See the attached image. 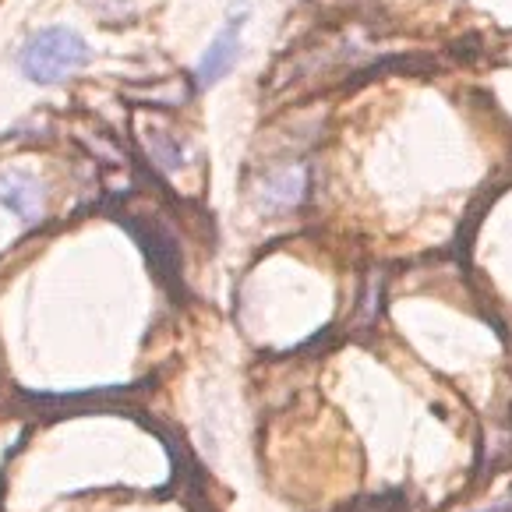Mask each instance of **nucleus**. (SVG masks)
<instances>
[{"mask_svg":"<svg viewBox=\"0 0 512 512\" xmlns=\"http://www.w3.org/2000/svg\"><path fill=\"white\" fill-rule=\"evenodd\" d=\"M89 61V46L78 32L71 29H43L22 46L18 68L29 82L36 85H57L68 75H75Z\"/></svg>","mask_w":512,"mask_h":512,"instance_id":"1","label":"nucleus"},{"mask_svg":"<svg viewBox=\"0 0 512 512\" xmlns=\"http://www.w3.org/2000/svg\"><path fill=\"white\" fill-rule=\"evenodd\" d=\"M241 22H244V15H237L234 22H226L223 29H219V36L209 43V50L202 53V61H198V68H195V78L202 89L216 85L226 71L234 68L237 53H241Z\"/></svg>","mask_w":512,"mask_h":512,"instance_id":"2","label":"nucleus"},{"mask_svg":"<svg viewBox=\"0 0 512 512\" xmlns=\"http://www.w3.org/2000/svg\"><path fill=\"white\" fill-rule=\"evenodd\" d=\"M0 202L8 205L11 212H18L22 219H39L43 188H39V181H32L25 174H8L0 177Z\"/></svg>","mask_w":512,"mask_h":512,"instance_id":"3","label":"nucleus"},{"mask_svg":"<svg viewBox=\"0 0 512 512\" xmlns=\"http://www.w3.org/2000/svg\"><path fill=\"white\" fill-rule=\"evenodd\" d=\"M138 241H142L145 255H149L152 269H156L159 276H166V279L177 276V248H174V241H170V237L156 234L152 226H145V230H138Z\"/></svg>","mask_w":512,"mask_h":512,"instance_id":"4","label":"nucleus"},{"mask_svg":"<svg viewBox=\"0 0 512 512\" xmlns=\"http://www.w3.org/2000/svg\"><path fill=\"white\" fill-rule=\"evenodd\" d=\"M301 191H304V177L301 174H290V181L283 177V181H276L269 188V198L276 205H294L297 198H301Z\"/></svg>","mask_w":512,"mask_h":512,"instance_id":"5","label":"nucleus"}]
</instances>
